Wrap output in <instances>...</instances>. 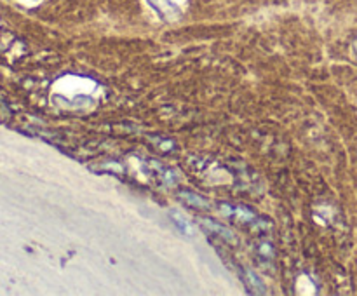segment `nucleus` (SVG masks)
Masks as SVG:
<instances>
[{
    "label": "nucleus",
    "mask_w": 357,
    "mask_h": 296,
    "mask_svg": "<svg viewBox=\"0 0 357 296\" xmlns=\"http://www.w3.org/2000/svg\"><path fill=\"white\" fill-rule=\"evenodd\" d=\"M148 4L162 20H176L179 16V0H148Z\"/></svg>",
    "instance_id": "nucleus-1"
},
{
    "label": "nucleus",
    "mask_w": 357,
    "mask_h": 296,
    "mask_svg": "<svg viewBox=\"0 0 357 296\" xmlns=\"http://www.w3.org/2000/svg\"><path fill=\"white\" fill-rule=\"evenodd\" d=\"M242 280H244V284H246V288L249 289L253 295H262V293H265V286H263L262 280L256 277V274L251 272V270H242Z\"/></svg>",
    "instance_id": "nucleus-2"
},
{
    "label": "nucleus",
    "mask_w": 357,
    "mask_h": 296,
    "mask_svg": "<svg viewBox=\"0 0 357 296\" xmlns=\"http://www.w3.org/2000/svg\"><path fill=\"white\" fill-rule=\"evenodd\" d=\"M179 199L185 202V204L192 206V208L197 209H209V200L201 197L199 193L194 192H179Z\"/></svg>",
    "instance_id": "nucleus-3"
},
{
    "label": "nucleus",
    "mask_w": 357,
    "mask_h": 296,
    "mask_svg": "<svg viewBox=\"0 0 357 296\" xmlns=\"http://www.w3.org/2000/svg\"><path fill=\"white\" fill-rule=\"evenodd\" d=\"M169 216L171 220H173V223L176 225V228H178L179 232L187 233V235H194V227H192L190 220L188 218H185L179 211H169Z\"/></svg>",
    "instance_id": "nucleus-4"
},
{
    "label": "nucleus",
    "mask_w": 357,
    "mask_h": 296,
    "mask_svg": "<svg viewBox=\"0 0 357 296\" xmlns=\"http://www.w3.org/2000/svg\"><path fill=\"white\" fill-rule=\"evenodd\" d=\"M204 225H206L207 228H211V230H214V233H218L220 237H223L225 240H230V242H235V235L232 233L230 228L223 227V225H218L214 223V221H204Z\"/></svg>",
    "instance_id": "nucleus-5"
},
{
    "label": "nucleus",
    "mask_w": 357,
    "mask_h": 296,
    "mask_svg": "<svg viewBox=\"0 0 357 296\" xmlns=\"http://www.w3.org/2000/svg\"><path fill=\"white\" fill-rule=\"evenodd\" d=\"M222 211L225 212V214H228V216H235L237 220H242V221H253L254 216L253 212L246 211V209H241V208H228V206H223Z\"/></svg>",
    "instance_id": "nucleus-6"
}]
</instances>
